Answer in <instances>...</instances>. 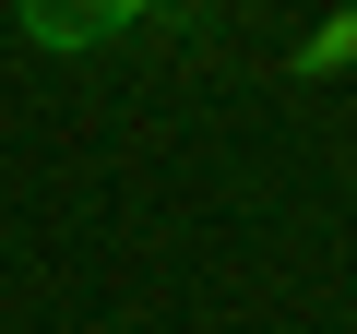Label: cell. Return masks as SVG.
<instances>
[{"label": "cell", "mask_w": 357, "mask_h": 334, "mask_svg": "<svg viewBox=\"0 0 357 334\" xmlns=\"http://www.w3.org/2000/svg\"><path fill=\"white\" fill-rule=\"evenodd\" d=\"M24 13V36L36 48H107V36H131L155 0H13Z\"/></svg>", "instance_id": "6da1fadb"}, {"label": "cell", "mask_w": 357, "mask_h": 334, "mask_svg": "<svg viewBox=\"0 0 357 334\" xmlns=\"http://www.w3.org/2000/svg\"><path fill=\"white\" fill-rule=\"evenodd\" d=\"M286 72H298V84H321V72H357V0H345L333 24H310V36L286 48Z\"/></svg>", "instance_id": "7a4b0ae2"}]
</instances>
